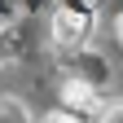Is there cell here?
Masks as SVG:
<instances>
[{"label": "cell", "mask_w": 123, "mask_h": 123, "mask_svg": "<svg viewBox=\"0 0 123 123\" xmlns=\"http://www.w3.org/2000/svg\"><path fill=\"white\" fill-rule=\"evenodd\" d=\"M84 35H88V13L84 9H57L53 13V40L62 44V49H75V44H84Z\"/></svg>", "instance_id": "obj_1"}, {"label": "cell", "mask_w": 123, "mask_h": 123, "mask_svg": "<svg viewBox=\"0 0 123 123\" xmlns=\"http://www.w3.org/2000/svg\"><path fill=\"white\" fill-rule=\"evenodd\" d=\"M62 105H70V114L75 110H97V88L88 79H66L62 84Z\"/></svg>", "instance_id": "obj_2"}, {"label": "cell", "mask_w": 123, "mask_h": 123, "mask_svg": "<svg viewBox=\"0 0 123 123\" xmlns=\"http://www.w3.org/2000/svg\"><path fill=\"white\" fill-rule=\"evenodd\" d=\"M97 123H123V101H114V105H105Z\"/></svg>", "instance_id": "obj_3"}, {"label": "cell", "mask_w": 123, "mask_h": 123, "mask_svg": "<svg viewBox=\"0 0 123 123\" xmlns=\"http://www.w3.org/2000/svg\"><path fill=\"white\" fill-rule=\"evenodd\" d=\"M44 123H79V119H75L70 110H53V114H49V119H44Z\"/></svg>", "instance_id": "obj_4"}, {"label": "cell", "mask_w": 123, "mask_h": 123, "mask_svg": "<svg viewBox=\"0 0 123 123\" xmlns=\"http://www.w3.org/2000/svg\"><path fill=\"white\" fill-rule=\"evenodd\" d=\"M114 31H119V40H123V13H119V22H114Z\"/></svg>", "instance_id": "obj_5"}]
</instances>
